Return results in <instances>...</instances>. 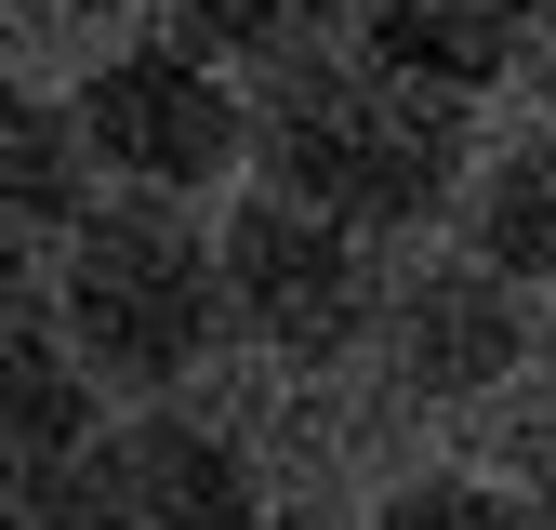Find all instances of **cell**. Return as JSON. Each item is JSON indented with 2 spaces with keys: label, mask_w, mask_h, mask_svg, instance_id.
<instances>
[{
  "label": "cell",
  "mask_w": 556,
  "mask_h": 530,
  "mask_svg": "<svg viewBox=\"0 0 556 530\" xmlns=\"http://www.w3.org/2000/svg\"><path fill=\"white\" fill-rule=\"evenodd\" d=\"M517 0H358L344 14V40H358L371 66H397V80H425V93H491L504 66H517Z\"/></svg>",
  "instance_id": "cell-10"
},
{
  "label": "cell",
  "mask_w": 556,
  "mask_h": 530,
  "mask_svg": "<svg viewBox=\"0 0 556 530\" xmlns=\"http://www.w3.org/2000/svg\"><path fill=\"white\" fill-rule=\"evenodd\" d=\"M543 331H556V305L530 279H504V265H477L464 239H438V252H410L384 279L371 358L410 398H504L517 371H543Z\"/></svg>",
  "instance_id": "cell-6"
},
{
  "label": "cell",
  "mask_w": 556,
  "mask_h": 530,
  "mask_svg": "<svg viewBox=\"0 0 556 530\" xmlns=\"http://www.w3.org/2000/svg\"><path fill=\"white\" fill-rule=\"evenodd\" d=\"M491 478H517V491H530V504L556 517V384H543V398H530V412L504 425V464H491Z\"/></svg>",
  "instance_id": "cell-12"
},
{
  "label": "cell",
  "mask_w": 556,
  "mask_h": 530,
  "mask_svg": "<svg viewBox=\"0 0 556 530\" xmlns=\"http://www.w3.org/2000/svg\"><path fill=\"white\" fill-rule=\"evenodd\" d=\"M371 530H556V517L517 478H491V464H477V478H464V464H425V478H397L371 504Z\"/></svg>",
  "instance_id": "cell-11"
},
{
  "label": "cell",
  "mask_w": 556,
  "mask_h": 530,
  "mask_svg": "<svg viewBox=\"0 0 556 530\" xmlns=\"http://www.w3.org/2000/svg\"><path fill=\"white\" fill-rule=\"evenodd\" d=\"M27 530H252V451L186 398H119L53 491H14Z\"/></svg>",
  "instance_id": "cell-5"
},
{
  "label": "cell",
  "mask_w": 556,
  "mask_h": 530,
  "mask_svg": "<svg viewBox=\"0 0 556 530\" xmlns=\"http://www.w3.org/2000/svg\"><path fill=\"white\" fill-rule=\"evenodd\" d=\"M106 199V160L80 132V93L66 80H14L0 93V213H14V252H66Z\"/></svg>",
  "instance_id": "cell-8"
},
{
  "label": "cell",
  "mask_w": 556,
  "mask_h": 530,
  "mask_svg": "<svg viewBox=\"0 0 556 530\" xmlns=\"http://www.w3.org/2000/svg\"><path fill=\"white\" fill-rule=\"evenodd\" d=\"M477 265H504V279H530L556 305V119H517V132H477V160H464V199H451V226Z\"/></svg>",
  "instance_id": "cell-9"
},
{
  "label": "cell",
  "mask_w": 556,
  "mask_h": 530,
  "mask_svg": "<svg viewBox=\"0 0 556 530\" xmlns=\"http://www.w3.org/2000/svg\"><path fill=\"white\" fill-rule=\"evenodd\" d=\"M543 384H556V331H543Z\"/></svg>",
  "instance_id": "cell-13"
},
{
  "label": "cell",
  "mask_w": 556,
  "mask_h": 530,
  "mask_svg": "<svg viewBox=\"0 0 556 530\" xmlns=\"http://www.w3.org/2000/svg\"><path fill=\"white\" fill-rule=\"evenodd\" d=\"M464 160H477L464 93H425V80H397V66H371L344 27L305 40V53H278L252 80V173L318 199V213H344V226H371V239L451 226Z\"/></svg>",
  "instance_id": "cell-1"
},
{
  "label": "cell",
  "mask_w": 556,
  "mask_h": 530,
  "mask_svg": "<svg viewBox=\"0 0 556 530\" xmlns=\"http://www.w3.org/2000/svg\"><path fill=\"white\" fill-rule=\"evenodd\" d=\"M213 252H226V331L265 358H358L384 331V279H397L384 239L265 173L213 199Z\"/></svg>",
  "instance_id": "cell-3"
},
{
  "label": "cell",
  "mask_w": 556,
  "mask_h": 530,
  "mask_svg": "<svg viewBox=\"0 0 556 530\" xmlns=\"http://www.w3.org/2000/svg\"><path fill=\"white\" fill-rule=\"evenodd\" d=\"M53 318L66 345L106 371V398H186V371L239 345L226 331V252L213 213L186 199H93V226L53 252Z\"/></svg>",
  "instance_id": "cell-2"
},
{
  "label": "cell",
  "mask_w": 556,
  "mask_h": 530,
  "mask_svg": "<svg viewBox=\"0 0 556 530\" xmlns=\"http://www.w3.org/2000/svg\"><path fill=\"white\" fill-rule=\"evenodd\" d=\"M106 412L119 398H106V371L80 345H66V318L14 305V345H0V464H14V491H53L66 464L106 438Z\"/></svg>",
  "instance_id": "cell-7"
},
{
  "label": "cell",
  "mask_w": 556,
  "mask_h": 530,
  "mask_svg": "<svg viewBox=\"0 0 556 530\" xmlns=\"http://www.w3.org/2000/svg\"><path fill=\"white\" fill-rule=\"evenodd\" d=\"M80 132L119 199H186V213H213L226 186H252V80L239 66H213L199 40H119L93 53L80 80Z\"/></svg>",
  "instance_id": "cell-4"
}]
</instances>
